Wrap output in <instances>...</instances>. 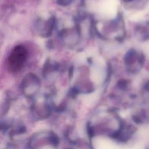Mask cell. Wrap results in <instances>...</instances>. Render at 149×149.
<instances>
[{"instance_id": "1", "label": "cell", "mask_w": 149, "mask_h": 149, "mask_svg": "<svg viewBox=\"0 0 149 149\" xmlns=\"http://www.w3.org/2000/svg\"><path fill=\"white\" fill-rule=\"evenodd\" d=\"M27 57V51L22 45L16 46L8 58V67L10 71L17 72L23 66Z\"/></svg>"}, {"instance_id": "2", "label": "cell", "mask_w": 149, "mask_h": 149, "mask_svg": "<svg viewBox=\"0 0 149 149\" xmlns=\"http://www.w3.org/2000/svg\"><path fill=\"white\" fill-rule=\"evenodd\" d=\"M40 86V80L36 74L30 73L27 74L23 79L21 88L23 94L28 97L34 96L38 91Z\"/></svg>"}, {"instance_id": "3", "label": "cell", "mask_w": 149, "mask_h": 149, "mask_svg": "<svg viewBox=\"0 0 149 149\" xmlns=\"http://www.w3.org/2000/svg\"><path fill=\"white\" fill-rule=\"evenodd\" d=\"M125 63L129 70L132 72H137L140 70L144 62V57L139 54L135 49H130L126 54L124 58Z\"/></svg>"}, {"instance_id": "4", "label": "cell", "mask_w": 149, "mask_h": 149, "mask_svg": "<svg viewBox=\"0 0 149 149\" xmlns=\"http://www.w3.org/2000/svg\"><path fill=\"white\" fill-rule=\"evenodd\" d=\"M136 36L141 41L149 39V26L146 24L138 26L136 29Z\"/></svg>"}, {"instance_id": "5", "label": "cell", "mask_w": 149, "mask_h": 149, "mask_svg": "<svg viewBox=\"0 0 149 149\" xmlns=\"http://www.w3.org/2000/svg\"><path fill=\"white\" fill-rule=\"evenodd\" d=\"M55 23V19L54 17H50L44 24V28L42 36L47 37L51 35Z\"/></svg>"}, {"instance_id": "6", "label": "cell", "mask_w": 149, "mask_h": 149, "mask_svg": "<svg viewBox=\"0 0 149 149\" xmlns=\"http://www.w3.org/2000/svg\"><path fill=\"white\" fill-rule=\"evenodd\" d=\"M143 95L149 100V81L146 83L143 88Z\"/></svg>"}, {"instance_id": "7", "label": "cell", "mask_w": 149, "mask_h": 149, "mask_svg": "<svg viewBox=\"0 0 149 149\" xmlns=\"http://www.w3.org/2000/svg\"><path fill=\"white\" fill-rule=\"evenodd\" d=\"M56 1L59 5L65 6L70 4L73 0H56Z\"/></svg>"}, {"instance_id": "8", "label": "cell", "mask_w": 149, "mask_h": 149, "mask_svg": "<svg viewBox=\"0 0 149 149\" xmlns=\"http://www.w3.org/2000/svg\"><path fill=\"white\" fill-rule=\"evenodd\" d=\"M137 0H123V1L126 3H133V2H134L136 1H137Z\"/></svg>"}]
</instances>
